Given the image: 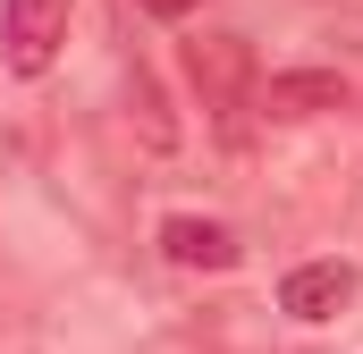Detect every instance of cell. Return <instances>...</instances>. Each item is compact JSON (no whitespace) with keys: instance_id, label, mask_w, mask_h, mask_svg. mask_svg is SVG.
Returning <instances> with one entry per match:
<instances>
[{"instance_id":"cell-2","label":"cell","mask_w":363,"mask_h":354,"mask_svg":"<svg viewBox=\"0 0 363 354\" xmlns=\"http://www.w3.org/2000/svg\"><path fill=\"white\" fill-rule=\"evenodd\" d=\"M68 8L77 0H0V42H9V68L17 76H43L68 42Z\"/></svg>"},{"instance_id":"cell-7","label":"cell","mask_w":363,"mask_h":354,"mask_svg":"<svg viewBox=\"0 0 363 354\" xmlns=\"http://www.w3.org/2000/svg\"><path fill=\"white\" fill-rule=\"evenodd\" d=\"M135 8H152V17H186V8H203V0H135Z\"/></svg>"},{"instance_id":"cell-5","label":"cell","mask_w":363,"mask_h":354,"mask_svg":"<svg viewBox=\"0 0 363 354\" xmlns=\"http://www.w3.org/2000/svg\"><path fill=\"white\" fill-rule=\"evenodd\" d=\"M254 101H262V118H321V110H347V76L338 68H287Z\"/></svg>"},{"instance_id":"cell-1","label":"cell","mask_w":363,"mask_h":354,"mask_svg":"<svg viewBox=\"0 0 363 354\" xmlns=\"http://www.w3.org/2000/svg\"><path fill=\"white\" fill-rule=\"evenodd\" d=\"M186 76L211 110H245L254 101V42L245 34H194L186 42Z\"/></svg>"},{"instance_id":"cell-3","label":"cell","mask_w":363,"mask_h":354,"mask_svg":"<svg viewBox=\"0 0 363 354\" xmlns=\"http://www.w3.org/2000/svg\"><path fill=\"white\" fill-rule=\"evenodd\" d=\"M355 262H304V270H287L279 278V312L287 321H338L347 304H355Z\"/></svg>"},{"instance_id":"cell-4","label":"cell","mask_w":363,"mask_h":354,"mask_svg":"<svg viewBox=\"0 0 363 354\" xmlns=\"http://www.w3.org/2000/svg\"><path fill=\"white\" fill-rule=\"evenodd\" d=\"M161 253H169L178 270H237V253H245V245H237V228H228V219L169 211V219H161Z\"/></svg>"},{"instance_id":"cell-6","label":"cell","mask_w":363,"mask_h":354,"mask_svg":"<svg viewBox=\"0 0 363 354\" xmlns=\"http://www.w3.org/2000/svg\"><path fill=\"white\" fill-rule=\"evenodd\" d=\"M127 101H135L144 144H152V152H169V144H178V118H169V101H161V85H152V68H135V76H127Z\"/></svg>"}]
</instances>
